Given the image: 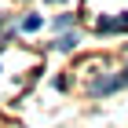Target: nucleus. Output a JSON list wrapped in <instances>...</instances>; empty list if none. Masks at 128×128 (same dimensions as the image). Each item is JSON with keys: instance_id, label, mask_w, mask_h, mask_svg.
<instances>
[{"instance_id": "f257e3e1", "label": "nucleus", "mask_w": 128, "mask_h": 128, "mask_svg": "<svg viewBox=\"0 0 128 128\" xmlns=\"http://www.w3.org/2000/svg\"><path fill=\"white\" fill-rule=\"evenodd\" d=\"M110 30H128V15H121V18H99V33H110Z\"/></svg>"}, {"instance_id": "f03ea898", "label": "nucleus", "mask_w": 128, "mask_h": 128, "mask_svg": "<svg viewBox=\"0 0 128 128\" xmlns=\"http://www.w3.org/2000/svg\"><path fill=\"white\" fill-rule=\"evenodd\" d=\"M40 26H44V22H40L37 15H26V18H22V30H26V33H33V30H40Z\"/></svg>"}, {"instance_id": "7ed1b4c3", "label": "nucleus", "mask_w": 128, "mask_h": 128, "mask_svg": "<svg viewBox=\"0 0 128 128\" xmlns=\"http://www.w3.org/2000/svg\"><path fill=\"white\" fill-rule=\"evenodd\" d=\"M55 48H62V51L77 48V37H73V33H66V37H59V40H55Z\"/></svg>"}, {"instance_id": "20e7f679", "label": "nucleus", "mask_w": 128, "mask_h": 128, "mask_svg": "<svg viewBox=\"0 0 128 128\" xmlns=\"http://www.w3.org/2000/svg\"><path fill=\"white\" fill-rule=\"evenodd\" d=\"M48 4H62V0H48Z\"/></svg>"}]
</instances>
